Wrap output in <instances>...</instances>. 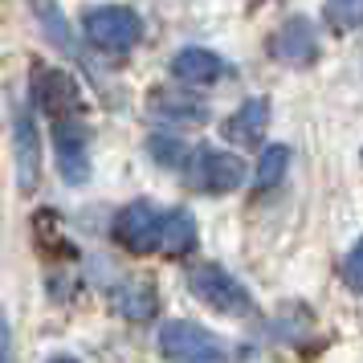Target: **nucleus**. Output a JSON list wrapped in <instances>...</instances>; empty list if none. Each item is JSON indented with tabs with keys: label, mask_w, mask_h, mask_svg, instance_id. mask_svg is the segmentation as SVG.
<instances>
[{
	"label": "nucleus",
	"mask_w": 363,
	"mask_h": 363,
	"mask_svg": "<svg viewBox=\"0 0 363 363\" xmlns=\"http://www.w3.org/2000/svg\"><path fill=\"white\" fill-rule=\"evenodd\" d=\"M82 33L102 53H127L131 45H139L143 21H139V13L123 9V4H102V9H90L82 17Z\"/></svg>",
	"instance_id": "f257e3e1"
},
{
	"label": "nucleus",
	"mask_w": 363,
	"mask_h": 363,
	"mask_svg": "<svg viewBox=\"0 0 363 363\" xmlns=\"http://www.w3.org/2000/svg\"><path fill=\"white\" fill-rule=\"evenodd\" d=\"M188 286H192V294H196L204 306H213V311H220V314H253V294L233 278L229 269H220V265H213V262L196 265V269L188 274Z\"/></svg>",
	"instance_id": "f03ea898"
},
{
	"label": "nucleus",
	"mask_w": 363,
	"mask_h": 363,
	"mask_svg": "<svg viewBox=\"0 0 363 363\" xmlns=\"http://www.w3.org/2000/svg\"><path fill=\"white\" fill-rule=\"evenodd\" d=\"M188 184L196 192H208V196H225L233 188L245 184V164L233 155V151H216V147H204L196 155H188Z\"/></svg>",
	"instance_id": "7ed1b4c3"
},
{
	"label": "nucleus",
	"mask_w": 363,
	"mask_h": 363,
	"mask_svg": "<svg viewBox=\"0 0 363 363\" xmlns=\"http://www.w3.org/2000/svg\"><path fill=\"white\" fill-rule=\"evenodd\" d=\"M160 351L167 359H184V363H225V347L213 330L184 323V318L160 327Z\"/></svg>",
	"instance_id": "20e7f679"
},
{
	"label": "nucleus",
	"mask_w": 363,
	"mask_h": 363,
	"mask_svg": "<svg viewBox=\"0 0 363 363\" xmlns=\"http://www.w3.org/2000/svg\"><path fill=\"white\" fill-rule=\"evenodd\" d=\"M53 155H57V172L66 184H86L90 180V135L82 123L74 118H53Z\"/></svg>",
	"instance_id": "39448f33"
},
{
	"label": "nucleus",
	"mask_w": 363,
	"mask_h": 363,
	"mask_svg": "<svg viewBox=\"0 0 363 363\" xmlns=\"http://www.w3.org/2000/svg\"><path fill=\"white\" fill-rule=\"evenodd\" d=\"M160 220H164V213L151 200H135L115 216V241L127 253H151V249H160Z\"/></svg>",
	"instance_id": "423d86ee"
},
{
	"label": "nucleus",
	"mask_w": 363,
	"mask_h": 363,
	"mask_svg": "<svg viewBox=\"0 0 363 363\" xmlns=\"http://www.w3.org/2000/svg\"><path fill=\"white\" fill-rule=\"evenodd\" d=\"M13 160H17V188L29 196L41 180V131L25 106H13Z\"/></svg>",
	"instance_id": "0eeeda50"
},
{
	"label": "nucleus",
	"mask_w": 363,
	"mask_h": 363,
	"mask_svg": "<svg viewBox=\"0 0 363 363\" xmlns=\"http://www.w3.org/2000/svg\"><path fill=\"white\" fill-rule=\"evenodd\" d=\"M29 9H33L37 25H41V33H45V41H50L53 50L62 53V57H69L74 66H90L82 41L74 33V25L66 21V13L57 9V0H29Z\"/></svg>",
	"instance_id": "6e6552de"
},
{
	"label": "nucleus",
	"mask_w": 363,
	"mask_h": 363,
	"mask_svg": "<svg viewBox=\"0 0 363 363\" xmlns=\"http://www.w3.org/2000/svg\"><path fill=\"white\" fill-rule=\"evenodd\" d=\"M33 94H37V106L50 118H69V115H78V106H82L74 78H69L66 69H53V66L33 74Z\"/></svg>",
	"instance_id": "1a4fd4ad"
},
{
	"label": "nucleus",
	"mask_w": 363,
	"mask_h": 363,
	"mask_svg": "<svg viewBox=\"0 0 363 363\" xmlns=\"http://www.w3.org/2000/svg\"><path fill=\"white\" fill-rule=\"evenodd\" d=\"M269 53L278 62H286V66H311L314 57H318V33H314V25L306 17H290L274 33Z\"/></svg>",
	"instance_id": "9d476101"
},
{
	"label": "nucleus",
	"mask_w": 363,
	"mask_h": 363,
	"mask_svg": "<svg viewBox=\"0 0 363 363\" xmlns=\"http://www.w3.org/2000/svg\"><path fill=\"white\" fill-rule=\"evenodd\" d=\"M225 74H229V62L216 57L213 50H200V45L180 50L172 57V78H180L184 86H213V82H220Z\"/></svg>",
	"instance_id": "9b49d317"
},
{
	"label": "nucleus",
	"mask_w": 363,
	"mask_h": 363,
	"mask_svg": "<svg viewBox=\"0 0 363 363\" xmlns=\"http://www.w3.org/2000/svg\"><path fill=\"white\" fill-rule=\"evenodd\" d=\"M147 106L160 123H172V127H200L208 118V106L192 94H180V90H155Z\"/></svg>",
	"instance_id": "f8f14e48"
},
{
	"label": "nucleus",
	"mask_w": 363,
	"mask_h": 363,
	"mask_svg": "<svg viewBox=\"0 0 363 363\" xmlns=\"http://www.w3.org/2000/svg\"><path fill=\"white\" fill-rule=\"evenodd\" d=\"M265 127H269V102L265 99H245L241 106H237V115L225 123V135H229L237 147H257Z\"/></svg>",
	"instance_id": "ddd939ff"
},
{
	"label": "nucleus",
	"mask_w": 363,
	"mask_h": 363,
	"mask_svg": "<svg viewBox=\"0 0 363 363\" xmlns=\"http://www.w3.org/2000/svg\"><path fill=\"white\" fill-rule=\"evenodd\" d=\"M160 249H164L167 257H184V253L196 249V216L188 213V208L164 213V220H160Z\"/></svg>",
	"instance_id": "4468645a"
},
{
	"label": "nucleus",
	"mask_w": 363,
	"mask_h": 363,
	"mask_svg": "<svg viewBox=\"0 0 363 363\" xmlns=\"http://www.w3.org/2000/svg\"><path fill=\"white\" fill-rule=\"evenodd\" d=\"M115 306L123 318H131V323H147L155 306H160V298H155V286L151 281H123L115 294Z\"/></svg>",
	"instance_id": "2eb2a0df"
},
{
	"label": "nucleus",
	"mask_w": 363,
	"mask_h": 363,
	"mask_svg": "<svg viewBox=\"0 0 363 363\" xmlns=\"http://www.w3.org/2000/svg\"><path fill=\"white\" fill-rule=\"evenodd\" d=\"M286 167H290V147H281V143L265 147L262 160H257V172H253V188H257V192H265V188L281 184Z\"/></svg>",
	"instance_id": "dca6fc26"
},
{
	"label": "nucleus",
	"mask_w": 363,
	"mask_h": 363,
	"mask_svg": "<svg viewBox=\"0 0 363 363\" xmlns=\"http://www.w3.org/2000/svg\"><path fill=\"white\" fill-rule=\"evenodd\" d=\"M147 155H151L160 167H167V172H172V167H184V164H188V155H192V151H188V143H184V139L160 131V135H151V139H147Z\"/></svg>",
	"instance_id": "f3484780"
},
{
	"label": "nucleus",
	"mask_w": 363,
	"mask_h": 363,
	"mask_svg": "<svg viewBox=\"0 0 363 363\" xmlns=\"http://www.w3.org/2000/svg\"><path fill=\"white\" fill-rule=\"evenodd\" d=\"M327 25L339 29V33H351L363 25V0H327Z\"/></svg>",
	"instance_id": "a211bd4d"
},
{
	"label": "nucleus",
	"mask_w": 363,
	"mask_h": 363,
	"mask_svg": "<svg viewBox=\"0 0 363 363\" xmlns=\"http://www.w3.org/2000/svg\"><path fill=\"white\" fill-rule=\"evenodd\" d=\"M343 281L351 286V290H359L363 294V241L351 253H347V262H343Z\"/></svg>",
	"instance_id": "6ab92c4d"
},
{
	"label": "nucleus",
	"mask_w": 363,
	"mask_h": 363,
	"mask_svg": "<svg viewBox=\"0 0 363 363\" xmlns=\"http://www.w3.org/2000/svg\"><path fill=\"white\" fill-rule=\"evenodd\" d=\"M0 363H13V327H9L4 306H0Z\"/></svg>",
	"instance_id": "aec40b11"
},
{
	"label": "nucleus",
	"mask_w": 363,
	"mask_h": 363,
	"mask_svg": "<svg viewBox=\"0 0 363 363\" xmlns=\"http://www.w3.org/2000/svg\"><path fill=\"white\" fill-rule=\"evenodd\" d=\"M50 363H78V359H74V355H53Z\"/></svg>",
	"instance_id": "412c9836"
}]
</instances>
